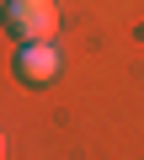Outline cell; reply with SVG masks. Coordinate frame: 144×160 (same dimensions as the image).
I'll return each mask as SVG.
<instances>
[{
	"instance_id": "cell-1",
	"label": "cell",
	"mask_w": 144,
	"mask_h": 160,
	"mask_svg": "<svg viewBox=\"0 0 144 160\" xmlns=\"http://www.w3.org/2000/svg\"><path fill=\"white\" fill-rule=\"evenodd\" d=\"M6 27L22 43H48L59 32V6L53 0H6Z\"/></svg>"
},
{
	"instance_id": "cell-2",
	"label": "cell",
	"mask_w": 144,
	"mask_h": 160,
	"mask_svg": "<svg viewBox=\"0 0 144 160\" xmlns=\"http://www.w3.org/2000/svg\"><path fill=\"white\" fill-rule=\"evenodd\" d=\"M16 75L27 80V86H48V80L59 75V53H53L48 43H27L22 59H16Z\"/></svg>"
},
{
	"instance_id": "cell-3",
	"label": "cell",
	"mask_w": 144,
	"mask_h": 160,
	"mask_svg": "<svg viewBox=\"0 0 144 160\" xmlns=\"http://www.w3.org/2000/svg\"><path fill=\"white\" fill-rule=\"evenodd\" d=\"M0 155H6V139H0Z\"/></svg>"
}]
</instances>
